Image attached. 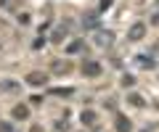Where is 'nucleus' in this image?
<instances>
[{
  "label": "nucleus",
  "mask_w": 159,
  "mask_h": 132,
  "mask_svg": "<svg viewBox=\"0 0 159 132\" xmlns=\"http://www.w3.org/2000/svg\"><path fill=\"white\" fill-rule=\"evenodd\" d=\"M111 42H114V32L111 29H96V32H93V45L96 48L106 50V48H111Z\"/></svg>",
  "instance_id": "f257e3e1"
},
{
  "label": "nucleus",
  "mask_w": 159,
  "mask_h": 132,
  "mask_svg": "<svg viewBox=\"0 0 159 132\" xmlns=\"http://www.w3.org/2000/svg\"><path fill=\"white\" fill-rule=\"evenodd\" d=\"M27 85H32V87L48 85V71H29L27 74Z\"/></svg>",
  "instance_id": "f03ea898"
},
{
  "label": "nucleus",
  "mask_w": 159,
  "mask_h": 132,
  "mask_svg": "<svg viewBox=\"0 0 159 132\" xmlns=\"http://www.w3.org/2000/svg\"><path fill=\"white\" fill-rule=\"evenodd\" d=\"M98 74H101V63H98V61H85V66H82V77L96 79Z\"/></svg>",
  "instance_id": "7ed1b4c3"
},
{
  "label": "nucleus",
  "mask_w": 159,
  "mask_h": 132,
  "mask_svg": "<svg viewBox=\"0 0 159 132\" xmlns=\"http://www.w3.org/2000/svg\"><path fill=\"white\" fill-rule=\"evenodd\" d=\"M69 29H72V21H64L61 27H56V29L51 32V37H48V40H51V42H61L64 37H66V32H69Z\"/></svg>",
  "instance_id": "20e7f679"
},
{
  "label": "nucleus",
  "mask_w": 159,
  "mask_h": 132,
  "mask_svg": "<svg viewBox=\"0 0 159 132\" xmlns=\"http://www.w3.org/2000/svg\"><path fill=\"white\" fill-rule=\"evenodd\" d=\"M114 130L117 132H133V121L127 119L125 114H117L114 116Z\"/></svg>",
  "instance_id": "39448f33"
},
{
  "label": "nucleus",
  "mask_w": 159,
  "mask_h": 132,
  "mask_svg": "<svg viewBox=\"0 0 159 132\" xmlns=\"http://www.w3.org/2000/svg\"><path fill=\"white\" fill-rule=\"evenodd\" d=\"M127 37H130L133 42H138V40H143V37H146V24H133L130 27V32H127Z\"/></svg>",
  "instance_id": "423d86ee"
},
{
  "label": "nucleus",
  "mask_w": 159,
  "mask_h": 132,
  "mask_svg": "<svg viewBox=\"0 0 159 132\" xmlns=\"http://www.w3.org/2000/svg\"><path fill=\"white\" fill-rule=\"evenodd\" d=\"M82 48H85V42H82V40H72L64 50H66V56H74V53H82Z\"/></svg>",
  "instance_id": "0eeeda50"
},
{
  "label": "nucleus",
  "mask_w": 159,
  "mask_h": 132,
  "mask_svg": "<svg viewBox=\"0 0 159 132\" xmlns=\"http://www.w3.org/2000/svg\"><path fill=\"white\" fill-rule=\"evenodd\" d=\"M29 116V106H24V103H19V106H13V119H27Z\"/></svg>",
  "instance_id": "6e6552de"
},
{
  "label": "nucleus",
  "mask_w": 159,
  "mask_h": 132,
  "mask_svg": "<svg viewBox=\"0 0 159 132\" xmlns=\"http://www.w3.org/2000/svg\"><path fill=\"white\" fill-rule=\"evenodd\" d=\"M0 90L3 92H19V82L16 79H3L0 82Z\"/></svg>",
  "instance_id": "1a4fd4ad"
},
{
  "label": "nucleus",
  "mask_w": 159,
  "mask_h": 132,
  "mask_svg": "<svg viewBox=\"0 0 159 132\" xmlns=\"http://www.w3.org/2000/svg\"><path fill=\"white\" fill-rule=\"evenodd\" d=\"M66 71H72V63H66V61H53V74H66Z\"/></svg>",
  "instance_id": "9d476101"
},
{
  "label": "nucleus",
  "mask_w": 159,
  "mask_h": 132,
  "mask_svg": "<svg viewBox=\"0 0 159 132\" xmlns=\"http://www.w3.org/2000/svg\"><path fill=\"white\" fill-rule=\"evenodd\" d=\"M127 103H130V106H138V109H143V106H146V100H143L138 92H130V95H127Z\"/></svg>",
  "instance_id": "9b49d317"
},
{
  "label": "nucleus",
  "mask_w": 159,
  "mask_h": 132,
  "mask_svg": "<svg viewBox=\"0 0 159 132\" xmlns=\"http://www.w3.org/2000/svg\"><path fill=\"white\" fill-rule=\"evenodd\" d=\"M53 95H61V98H72L74 95V87H56V90H51Z\"/></svg>",
  "instance_id": "f8f14e48"
},
{
  "label": "nucleus",
  "mask_w": 159,
  "mask_h": 132,
  "mask_svg": "<svg viewBox=\"0 0 159 132\" xmlns=\"http://www.w3.org/2000/svg\"><path fill=\"white\" fill-rule=\"evenodd\" d=\"M82 124H96V111H82Z\"/></svg>",
  "instance_id": "ddd939ff"
},
{
  "label": "nucleus",
  "mask_w": 159,
  "mask_h": 132,
  "mask_svg": "<svg viewBox=\"0 0 159 132\" xmlns=\"http://www.w3.org/2000/svg\"><path fill=\"white\" fill-rule=\"evenodd\" d=\"M135 61H138V63H143L146 69H154V61H151V58H146V56H138Z\"/></svg>",
  "instance_id": "4468645a"
},
{
  "label": "nucleus",
  "mask_w": 159,
  "mask_h": 132,
  "mask_svg": "<svg viewBox=\"0 0 159 132\" xmlns=\"http://www.w3.org/2000/svg\"><path fill=\"white\" fill-rule=\"evenodd\" d=\"M133 85H135V77H133V74H125V77H122V87H133Z\"/></svg>",
  "instance_id": "2eb2a0df"
},
{
  "label": "nucleus",
  "mask_w": 159,
  "mask_h": 132,
  "mask_svg": "<svg viewBox=\"0 0 159 132\" xmlns=\"http://www.w3.org/2000/svg\"><path fill=\"white\" fill-rule=\"evenodd\" d=\"M111 3H114V0H101V6H98V11H109V8H111Z\"/></svg>",
  "instance_id": "dca6fc26"
},
{
  "label": "nucleus",
  "mask_w": 159,
  "mask_h": 132,
  "mask_svg": "<svg viewBox=\"0 0 159 132\" xmlns=\"http://www.w3.org/2000/svg\"><path fill=\"white\" fill-rule=\"evenodd\" d=\"M0 132H16V130H13V124H8V121H0Z\"/></svg>",
  "instance_id": "f3484780"
},
{
  "label": "nucleus",
  "mask_w": 159,
  "mask_h": 132,
  "mask_svg": "<svg viewBox=\"0 0 159 132\" xmlns=\"http://www.w3.org/2000/svg\"><path fill=\"white\" fill-rule=\"evenodd\" d=\"M43 45H45V37H37V40L32 42V48H34V50H40V48H43Z\"/></svg>",
  "instance_id": "a211bd4d"
},
{
  "label": "nucleus",
  "mask_w": 159,
  "mask_h": 132,
  "mask_svg": "<svg viewBox=\"0 0 159 132\" xmlns=\"http://www.w3.org/2000/svg\"><path fill=\"white\" fill-rule=\"evenodd\" d=\"M19 24H24V27H27V24H29V13H19Z\"/></svg>",
  "instance_id": "6ab92c4d"
},
{
  "label": "nucleus",
  "mask_w": 159,
  "mask_h": 132,
  "mask_svg": "<svg viewBox=\"0 0 159 132\" xmlns=\"http://www.w3.org/2000/svg\"><path fill=\"white\" fill-rule=\"evenodd\" d=\"M0 8H11V0H0Z\"/></svg>",
  "instance_id": "aec40b11"
},
{
  "label": "nucleus",
  "mask_w": 159,
  "mask_h": 132,
  "mask_svg": "<svg viewBox=\"0 0 159 132\" xmlns=\"http://www.w3.org/2000/svg\"><path fill=\"white\" fill-rule=\"evenodd\" d=\"M151 53H157V56H159V42H157V45H154V50Z\"/></svg>",
  "instance_id": "412c9836"
},
{
  "label": "nucleus",
  "mask_w": 159,
  "mask_h": 132,
  "mask_svg": "<svg viewBox=\"0 0 159 132\" xmlns=\"http://www.w3.org/2000/svg\"><path fill=\"white\" fill-rule=\"evenodd\" d=\"M143 132H148V130H143Z\"/></svg>",
  "instance_id": "4be33fe9"
}]
</instances>
